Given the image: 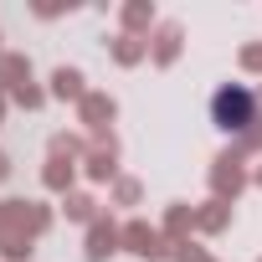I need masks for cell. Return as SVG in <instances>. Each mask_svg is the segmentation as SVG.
Here are the masks:
<instances>
[{
	"instance_id": "obj_1",
	"label": "cell",
	"mask_w": 262,
	"mask_h": 262,
	"mask_svg": "<svg viewBox=\"0 0 262 262\" xmlns=\"http://www.w3.org/2000/svg\"><path fill=\"white\" fill-rule=\"evenodd\" d=\"M211 118L226 128V134H231V128H247L252 118H257V98L247 93V88H216V98H211Z\"/></svg>"
}]
</instances>
